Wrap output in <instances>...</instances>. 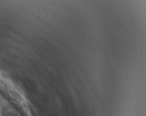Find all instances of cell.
Here are the masks:
<instances>
[{
    "instance_id": "1",
    "label": "cell",
    "mask_w": 146,
    "mask_h": 116,
    "mask_svg": "<svg viewBox=\"0 0 146 116\" xmlns=\"http://www.w3.org/2000/svg\"><path fill=\"white\" fill-rule=\"evenodd\" d=\"M1 116H18L17 113H15L11 110L6 109V108H4L1 111Z\"/></svg>"
}]
</instances>
